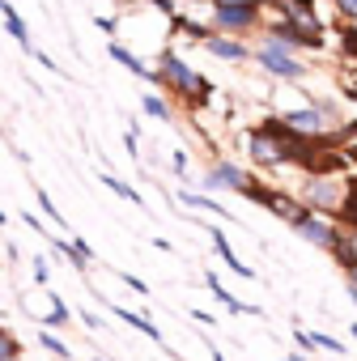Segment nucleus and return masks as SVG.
<instances>
[{
  "label": "nucleus",
  "mask_w": 357,
  "mask_h": 361,
  "mask_svg": "<svg viewBox=\"0 0 357 361\" xmlns=\"http://www.w3.org/2000/svg\"><path fill=\"white\" fill-rule=\"evenodd\" d=\"M302 204L310 209V213H327V217H336L340 213V204H344V183H336L332 174H310L306 178V188H302Z\"/></svg>",
  "instance_id": "nucleus-1"
},
{
  "label": "nucleus",
  "mask_w": 357,
  "mask_h": 361,
  "mask_svg": "<svg viewBox=\"0 0 357 361\" xmlns=\"http://www.w3.org/2000/svg\"><path fill=\"white\" fill-rule=\"evenodd\" d=\"M251 56H255V64H260V68H268V73H272V77H281V81H302V77H306V68H302V64H298L281 43H272V39H268L264 47H255Z\"/></svg>",
  "instance_id": "nucleus-2"
},
{
  "label": "nucleus",
  "mask_w": 357,
  "mask_h": 361,
  "mask_svg": "<svg viewBox=\"0 0 357 361\" xmlns=\"http://www.w3.org/2000/svg\"><path fill=\"white\" fill-rule=\"evenodd\" d=\"M268 35H272V43H281L285 51L289 47H302V51H323V30H306V26H298V22H268Z\"/></svg>",
  "instance_id": "nucleus-3"
},
{
  "label": "nucleus",
  "mask_w": 357,
  "mask_h": 361,
  "mask_svg": "<svg viewBox=\"0 0 357 361\" xmlns=\"http://www.w3.org/2000/svg\"><path fill=\"white\" fill-rule=\"evenodd\" d=\"M247 153H251L255 166H285V145H281V136H268L264 128L247 136Z\"/></svg>",
  "instance_id": "nucleus-4"
},
{
  "label": "nucleus",
  "mask_w": 357,
  "mask_h": 361,
  "mask_svg": "<svg viewBox=\"0 0 357 361\" xmlns=\"http://www.w3.org/2000/svg\"><path fill=\"white\" fill-rule=\"evenodd\" d=\"M149 77H153L157 85H166V90H174V94H178V90H183V85L192 81V68H188L183 60H178V56L166 47V51H162V64H157V73H149Z\"/></svg>",
  "instance_id": "nucleus-5"
},
{
  "label": "nucleus",
  "mask_w": 357,
  "mask_h": 361,
  "mask_svg": "<svg viewBox=\"0 0 357 361\" xmlns=\"http://www.w3.org/2000/svg\"><path fill=\"white\" fill-rule=\"evenodd\" d=\"M213 26L226 30V35H247L260 26V9H222L213 5Z\"/></svg>",
  "instance_id": "nucleus-6"
},
{
  "label": "nucleus",
  "mask_w": 357,
  "mask_h": 361,
  "mask_svg": "<svg viewBox=\"0 0 357 361\" xmlns=\"http://www.w3.org/2000/svg\"><path fill=\"white\" fill-rule=\"evenodd\" d=\"M294 230H298V234H302L310 247H323V251H327V247L336 243V234H340V226H332L323 213H306V217H302Z\"/></svg>",
  "instance_id": "nucleus-7"
},
{
  "label": "nucleus",
  "mask_w": 357,
  "mask_h": 361,
  "mask_svg": "<svg viewBox=\"0 0 357 361\" xmlns=\"http://www.w3.org/2000/svg\"><path fill=\"white\" fill-rule=\"evenodd\" d=\"M247 170L243 166H234V161H217L209 174H205V188L209 192H243V183H247Z\"/></svg>",
  "instance_id": "nucleus-8"
},
{
  "label": "nucleus",
  "mask_w": 357,
  "mask_h": 361,
  "mask_svg": "<svg viewBox=\"0 0 357 361\" xmlns=\"http://www.w3.org/2000/svg\"><path fill=\"white\" fill-rule=\"evenodd\" d=\"M205 47H209V56L230 60V64H247V60H251L247 43H238L234 35H209V39H205Z\"/></svg>",
  "instance_id": "nucleus-9"
},
{
  "label": "nucleus",
  "mask_w": 357,
  "mask_h": 361,
  "mask_svg": "<svg viewBox=\"0 0 357 361\" xmlns=\"http://www.w3.org/2000/svg\"><path fill=\"white\" fill-rule=\"evenodd\" d=\"M264 209H272L285 226H298V221L310 213L302 200H294V196H285V192H272V188H268V196H264Z\"/></svg>",
  "instance_id": "nucleus-10"
},
{
  "label": "nucleus",
  "mask_w": 357,
  "mask_h": 361,
  "mask_svg": "<svg viewBox=\"0 0 357 361\" xmlns=\"http://www.w3.org/2000/svg\"><path fill=\"white\" fill-rule=\"evenodd\" d=\"M0 13H5V30H9V35L18 39V47L35 56V39H30V26H26V22L18 18V9H13V5H5V9H0Z\"/></svg>",
  "instance_id": "nucleus-11"
},
{
  "label": "nucleus",
  "mask_w": 357,
  "mask_h": 361,
  "mask_svg": "<svg viewBox=\"0 0 357 361\" xmlns=\"http://www.w3.org/2000/svg\"><path fill=\"white\" fill-rule=\"evenodd\" d=\"M107 56H111V60H119V64H123V68H132V73H136V77H149V68H145V60H140V56H136V51H132V47H123V43H119V39H115V43H111V47H107Z\"/></svg>",
  "instance_id": "nucleus-12"
},
{
  "label": "nucleus",
  "mask_w": 357,
  "mask_h": 361,
  "mask_svg": "<svg viewBox=\"0 0 357 361\" xmlns=\"http://www.w3.org/2000/svg\"><path fill=\"white\" fill-rule=\"evenodd\" d=\"M209 234H213V251H217V255H222V259H226V264H230V268L238 272V276H247V281H251L255 272H251V268H247V264H243V259H238L234 251H230V243H226V234H222V230H209Z\"/></svg>",
  "instance_id": "nucleus-13"
},
{
  "label": "nucleus",
  "mask_w": 357,
  "mask_h": 361,
  "mask_svg": "<svg viewBox=\"0 0 357 361\" xmlns=\"http://www.w3.org/2000/svg\"><path fill=\"white\" fill-rule=\"evenodd\" d=\"M178 200H183L188 209H205V213H217V217H230L217 200H209V196H196V192H178Z\"/></svg>",
  "instance_id": "nucleus-14"
},
{
  "label": "nucleus",
  "mask_w": 357,
  "mask_h": 361,
  "mask_svg": "<svg viewBox=\"0 0 357 361\" xmlns=\"http://www.w3.org/2000/svg\"><path fill=\"white\" fill-rule=\"evenodd\" d=\"M102 183H107V188H111L115 196H123V200H132V204H145V196H140L136 188H128L123 178H115V174H102Z\"/></svg>",
  "instance_id": "nucleus-15"
},
{
  "label": "nucleus",
  "mask_w": 357,
  "mask_h": 361,
  "mask_svg": "<svg viewBox=\"0 0 357 361\" xmlns=\"http://www.w3.org/2000/svg\"><path fill=\"white\" fill-rule=\"evenodd\" d=\"M115 314H119V319H123V323H132V327H136V331H145V336H149V340H162V331H157V327H153V323H149V319H140V314H132V310H119V306H115Z\"/></svg>",
  "instance_id": "nucleus-16"
},
{
  "label": "nucleus",
  "mask_w": 357,
  "mask_h": 361,
  "mask_svg": "<svg viewBox=\"0 0 357 361\" xmlns=\"http://www.w3.org/2000/svg\"><path fill=\"white\" fill-rule=\"evenodd\" d=\"M140 106H145V115H153V119H170V106H166L162 98H153V94H145Z\"/></svg>",
  "instance_id": "nucleus-17"
},
{
  "label": "nucleus",
  "mask_w": 357,
  "mask_h": 361,
  "mask_svg": "<svg viewBox=\"0 0 357 361\" xmlns=\"http://www.w3.org/2000/svg\"><path fill=\"white\" fill-rule=\"evenodd\" d=\"M35 196H39V209H43V213H47V217H52V221H56V226H64V217H60V209H56V204H52V196H47V192H43V188H39V192H35Z\"/></svg>",
  "instance_id": "nucleus-18"
},
{
  "label": "nucleus",
  "mask_w": 357,
  "mask_h": 361,
  "mask_svg": "<svg viewBox=\"0 0 357 361\" xmlns=\"http://www.w3.org/2000/svg\"><path fill=\"white\" fill-rule=\"evenodd\" d=\"M39 344H43L47 353H56V357H68V344H64V340H56L52 331H43V336H39Z\"/></svg>",
  "instance_id": "nucleus-19"
},
{
  "label": "nucleus",
  "mask_w": 357,
  "mask_h": 361,
  "mask_svg": "<svg viewBox=\"0 0 357 361\" xmlns=\"http://www.w3.org/2000/svg\"><path fill=\"white\" fill-rule=\"evenodd\" d=\"M18 353H22V348H18V340H13L5 327H0V361H5V357H18Z\"/></svg>",
  "instance_id": "nucleus-20"
},
{
  "label": "nucleus",
  "mask_w": 357,
  "mask_h": 361,
  "mask_svg": "<svg viewBox=\"0 0 357 361\" xmlns=\"http://www.w3.org/2000/svg\"><path fill=\"white\" fill-rule=\"evenodd\" d=\"M47 323H52V327L68 323V310H64V302H60V298H52V314H47Z\"/></svg>",
  "instance_id": "nucleus-21"
},
{
  "label": "nucleus",
  "mask_w": 357,
  "mask_h": 361,
  "mask_svg": "<svg viewBox=\"0 0 357 361\" xmlns=\"http://www.w3.org/2000/svg\"><path fill=\"white\" fill-rule=\"evenodd\" d=\"M315 340V348H327V353H344V344L340 340H332V336H310Z\"/></svg>",
  "instance_id": "nucleus-22"
},
{
  "label": "nucleus",
  "mask_w": 357,
  "mask_h": 361,
  "mask_svg": "<svg viewBox=\"0 0 357 361\" xmlns=\"http://www.w3.org/2000/svg\"><path fill=\"white\" fill-rule=\"evenodd\" d=\"M222 9H260V0H213Z\"/></svg>",
  "instance_id": "nucleus-23"
},
{
  "label": "nucleus",
  "mask_w": 357,
  "mask_h": 361,
  "mask_svg": "<svg viewBox=\"0 0 357 361\" xmlns=\"http://www.w3.org/2000/svg\"><path fill=\"white\" fill-rule=\"evenodd\" d=\"M344 56H357V30H344Z\"/></svg>",
  "instance_id": "nucleus-24"
},
{
  "label": "nucleus",
  "mask_w": 357,
  "mask_h": 361,
  "mask_svg": "<svg viewBox=\"0 0 357 361\" xmlns=\"http://www.w3.org/2000/svg\"><path fill=\"white\" fill-rule=\"evenodd\" d=\"M336 9H340L344 18H357V0H336Z\"/></svg>",
  "instance_id": "nucleus-25"
},
{
  "label": "nucleus",
  "mask_w": 357,
  "mask_h": 361,
  "mask_svg": "<svg viewBox=\"0 0 357 361\" xmlns=\"http://www.w3.org/2000/svg\"><path fill=\"white\" fill-rule=\"evenodd\" d=\"M35 281L47 285V259H35Z\"/></svg>",
  "instance_id": "nucleus-26"
},
{
  "label": "nucleus",
  "mask_w": 357,
  "mask_h": 361,
  "mask_svg": "<svg viewBox=\"0 0 357 361\" xmlns=\"http://www.w3.org/2000/svg\"><path fill=\"white\" fill-rule=\"evenodd\" d=\"M174 170H178V174H188V153H183V149L174 153Z\"/></svg>",
  "instance_id": "nucleus-27"
},
{
  "label": "nucleus",
  "mask_w": 357,
  "mask_h": 361,
  "mask_svg": "<svg viewBox=\"0 0 357 361\" xmlns=\"http://www.w3.org/2000/svg\"><path fill=\"white\" fill-rule=\"evenodd\" d=\"M123 285H132L136 293H149V285H145V281H136V276H128V272H123Z\"/></svg>",
  "instance_id": "nucleus-28"
},
{
  "label": "nucleus",
  "mask_w": 357,
  "mask_h": 361,
  "mask_svg": "<svg viewBox=\"0 0 357 361\" xmlns=\"http://www.w3.org/2000/svg\"><path fill=\"white\" fill-rule=\"evenodd\" d=\"M344 272H349V285H357V259H353V264H349Z\"/></svg>",
  "instance_id": "nucleus-29"
},
{
  "label": "nucleus",
  "mask_w": 357,
  "mask_h": 361,
  "mask_svg": "<svg viewBox=\"0 0 357 361\" xmlns=\"http://www.w3.org/2000/svg\"><path fill=\"white\" fill-rule=\"evenodd\" d=\"M349 247H353V259H357V230H349Z\"/></svg>",
  "instance_id": "nucleus-30"
},
{
  "label": "nucleus",
  "mask_w": 357,
  "mask_h": 361,
  "mask_svg": "<svg viewBox=\"0 0 357 361\" xmlns=\"http://www.w3.org/2000/svg\"><path fill=\"white\" fill-rule=\"evenodd\" d=\"M213 361H226V357H222V353H217V348H213Z\"/></svg>",
  "instance_id": "nucleus-31"
},
{
  "label": "nucleus",
  "mask_w": 357,
  "mask_h": 361,
  "mask_svg": "<svg viewBox=\"0 0 357 361\" xmlns=\"http://www.w3.org/2000/svg\"><path fill=\"white\" fill-rule=\"evenodd\" d=\"M5 221H9V217H5V213H0V226H5Z\"/></svg>",
  "instance_id": "nucleus-32"
},
{
  "label": "nucleus",
  "mask_w": 357,
  "mask_h": 361,
  "mask_svg": "<svg viewBox=\"0 0 357 361\" xmlns=\"http://www.w3.org/2000/svg\"><path fill=\"white\" fill-rule=\"evenodd\" d=\"M285 361H302V357H285Z\"/></svg>",
  "instance_id": "nucleus-33"
},
{
  "label": "nucleus",
  "mask_w": 357,
  "mask_h": 361,
  "mask_svg": "<svg viewBox=\"0 0 357 361\" xmlns=\"http://www.w3.org/2000/svg\"><path fill=\"white\" fill-rule=\"evenodd\" d=\"M5 361H22V357H5Z\"/></svg>",
  "instance_id": "nucleus-34"
}]
</instances>
